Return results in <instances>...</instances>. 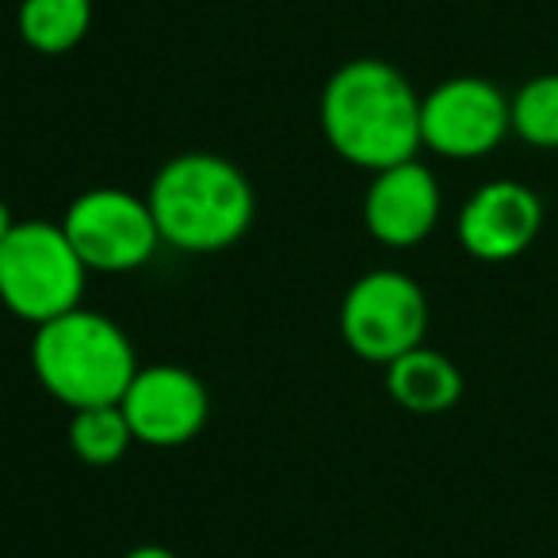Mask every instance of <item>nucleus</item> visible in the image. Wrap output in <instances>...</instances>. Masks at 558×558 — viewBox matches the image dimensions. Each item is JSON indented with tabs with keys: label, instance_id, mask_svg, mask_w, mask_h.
I'll return each mask as SVG.
<instances>
[{
	"label": "nucleus",
	"instance_id": "nucleus-1",
	"mask_svg": "<svg viewBox=\"0 0 558 558\" xmlns=\"http://www.w3.org/2000/svg\"><path fill=\"white\" fill-rule=\"evenodd\" d=\"M318 126L341 161L383 172L421 154V93L398 65L352 58L322 88Z\"/></svg>",
	"mask_w": 558,
	"mask_h": 558
},
{
	"label": "nucleus",
	"instance_id": "nucleus-2",
	"mask_svg": "<svg viewBox=\"0 0 558 558\" xmlns=\"http://www.w3.org/2000/svg\"><path fill=\"white\" fill-rule=\"evenodd\" d=\"M146 203L161 245L192 256L238 245L256 218V192L241 165L207 149L169 157L149 180Z\"/></svg>",
	"mask_w": 558,
	"mask_h": 558
},
{
	"label": "nucleus",
	"instance_id": "nucleus-3",
	"mask_svg": "<svg viewBox=\"0 0 558 558\" xmlns=\"http://www.w3.org/2000/svg\"><path fill=\"white\" fill-rule=\"evenodd\" d=\"M138 367L126 329L100 311L77 306L47 326H35L32 372L39 387L70 413L119 405Z\"/></svg>",
	"mask_w": 558,
	"mask_h": 558
},
{
	"label": "nucleus",
	"instance_id": "nucleus-4",
	"mask_svg": "<svg viewBox=\"0 0 558 558\" xmlns=\"http://www.w3.org/2000/svg\"><path fill=\"white\" fill-rule=\"evenodd\" d=\"M88 276L62 222L50 218L16 222L0 245V306L27 326H47L85 306Z\"/></svg>",
	"mask_w": 558,
	"mask_h": 558
},
{
	"label": "nucleus",
	"instance_id": "nucleus-5",
	"mask_svg": "<svg viewBox=\"0 0 558 558\" xmlns=\"http://www.w3.org/2000/svg\"><path fill=\"white\" fill-rule=\"evenodd\" d=\"M428 299L410 271L372 268L352 279L341 299V337L360 360L387 367L425 344Z\"/></svg>",
	"mask_w": 558,
	"mask_h": 558
},
{
	"label": "nucleus",
	"instance_id": "nucleus-6",
	"mask_svg": "<svg viewBox=\"0 0 558 558\" xmlns=\"http://www.w3.org/2000/svg\"><path fill=\"white\" fill-rule=\"evenodd\" d=\"M58 222L70 245L77 248L81 264L100 276L146 268L161 248V233L146 195H134L126 187H88L65 207Z\"/></svg>",
	"mask_w": 558,
	"mask_h": 558
},
{
	"label": "nucleus",
	"instance_id": "nucleus-7",
	"mask_svg": "<svg viewBox=\"0 0 558 558\" xmlns=\"http://www.w3.org/2000/svg\"><path fill=\"white\" fill-rule=\"evenodd\" d=\"M512 134L509 96L486 77H448L421 96V149L448 161L489 157Z\"/></svg>",
	"mask_w": 558,
	"mask_h": 558
},
{
	"label": "nucleus",
	"instance_id": "nucleus-8",
	"mask_svg": "<svg viewBox=\"0 0 558 558\" xmlns=\"http://www.w3.org/2000/svg\"><path fill=\"white\" fill-rule=\"evenodd\" d=\"M134 444L180 448L192 444L210 421V390L195 372L180 364H146L134 372L126 395L119 398Z\"/></svg>",
	"mask_w": 558,
	"mask_h": 558
},
{
	"label": "nucleus",
	"instance_id": "nucleus-9",
	"mask_svg": "<svg viewBox=\"0 0 558 558\" xmlns=\"http://www.w3.org/2000/svg\"><path fill=\"white\" fill-rule=\"evenodd\" d=\"M543 230V199L520 180H486L463 199L456 238L482 264H509L535 245Z\"/></svg>",
	"mask_w": 558,
	"mask_h": 558
},
{
	"label": "nucleus",
	"instance_id": "nucleus-10",
	"mask_svg": "<svg viewBox=\"0 0 558 558\" xmlns=\"http://www.w3.org/2000/svg\"><path fill=\"white\" fill-rule=\"evenodd\" d=\"M444 192L436 172L421 157L372 172L364 192V226L379 245L413 248L440 226Z\"/></svg>",
	"mask_w": 558,
	"mask_h": 558
},
{
	"label": "nucleus",
	"instance_id": "nucleus-11",
	"mask_svg": "<svg viewBox=\"0 0 558 558\" xmlns=\"http://www.w3.org/2000/svg\"><path fill=\"white\" fill-rule=\"evenodd\" d=\"M383 383H387V395L395 398V405H402L405 413H417V417L448 413L463 398V372L456 367V360L444 356L440 349H428V344H417L405 356L390 360Z\"/></svg>",
	"mask_w": 558,
	"mask_h": 558
},
{
	"label": "nucleus",
	"instance_id": "nucleus-12",
	"mask_svg": "<svg viewBox=\"0 0 558 558\" xmlns=\"http://www.w3.org/2000/svg\"><path fill=\"white\" fill-rule=\"evenodd\" d=\"M93 27V0H20L16 32L35 54L62 58L85 43Z\"/></svg>",
	"mask_w": 558,
	"mask_h": 558
},
{
	"label": "nucleus",
	"instance_id": "nucleus-13",
	"mask_svg": "<svg viewBox=\"0 0 558 558\" xmlns=\"http://www.w3.org/2000/svg\"><path fill=\"white\" fill-rule=\"evenodd\" d=\"M134 436L119 405H93L73 410L70 417V451L85 466H116L131 451Z\"/></svg>",
	"mask_w": 558,
	"mask_h": 558
},
{
	"label": "nucleus",
	"instance_id": "nucleus-14",
	"mask_svg": "<svg viewBox=\"0 0 558 558\" xmlns=\"http://www.w3.org/2000/svg\"><path fill=\"white\" fill-rule=\"evenodd\" d=\"M509 123L524 146L558 149V73H539L509 96Z\"/></svg>",
	"mask_w": 558,
	"mask_h": 558
},
{
	"label": "nucleus",
	"instance_id": "nucleus-15",
	"mask_svg": "<svg viewBox=\"0 0 558 558\" xmlns=\"http://www.w3.org/2000/svg\"><path fill=\"white\" fill-rule=\"evenodd\" d=\"M123 558H180V555H177V550H169V547H161V543H142V547L126 550Z\"/></svg>",
	"mask_w": 558,
	"mask_h": 558
},
{
	"label": "nucleus",
	"instance_id": "nucleus-16",
	"mask_svg": "<svg viewBox=\"0 0 558 558\" xmlns=\"http://www.w3.org/2000/svg\"><path fill=\"white\" fill-rule=\"evenodd\" d=\"M12 226H16V215H12V207L4 199H0V245H4V238L12 233Z\"/></svg>",
	"mask_w": 558,
	"mask_h": 558
}]
</instances>
